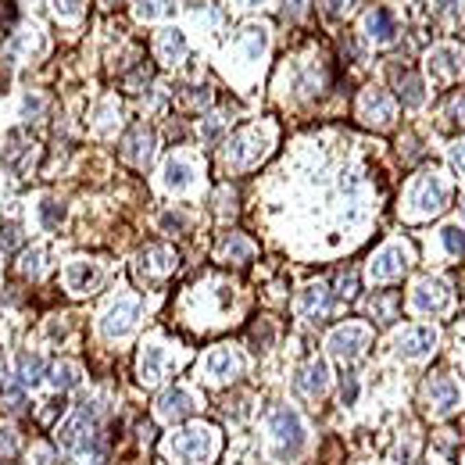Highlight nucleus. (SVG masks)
Listing matches in <instances>:
<instances>
[{"label": "nucleus", "mask_w": 465, "mask_h": 465, "mask_svg": "<svg viewBox=\"0 0 465 465\" xmlns=\"http://www.w3.org/2000/svg\"><path fill=\"white\" fill-rule=\"evenodd\" d=\"M333 304V297H329V290L323 283H315V286H308V290H301V297H297V312L301 315H315V312H326Z\"/></svg>", "instance_id": "5701e85b"}, {"label": "nucleus", "mask_w": 465, "mask_h": 465, "mask_svg": "<svg viewBox=\"0 0 465 465\" xmlns=\"http://www.w3.org/2000/svg\"><path fill=\"white\" fill-rule=\"evenodd\" d=\"M394 83H397V93H401V101H405L408 108L423 104V83H419V79H415L412 72H394Z\"/></svg>", "instance_id": "a878e982"}, {"label": "nucleus", "mask_w": 465, "mask_h": 465, "mask_svg": "<svg viewBox=\"0 0 465 465\" xmlns=\"http://www.w3.org/2000/svg\"><path fill=\"white\" fill-rule=\"evenodd\" d=\"M265 143H268V129H262V125H251V129L236 133V136L229 140V147L222 151V165H226V168H247V165H254V162H258V158L268 151Z\"/></svg>", "instance_id": "7ed1b4c3"}, {"label": "nucleus", "mask_w": 465, "mask_h": 465, "mask_svg": "<svg viewBox=\"0 0 465 465\" xmlns=\"http://www.w3.org/2000/svg\"><path fill=\"white\" fill-rule=\"evenodd\" d=\"M247 4H254V0H247Z\"/></svg>", "instance_id": "49530a36"}, {"label": "nucleus", "mask_w": 465, "mask_h": 465, "mask_svg": "<svg viewBox=\"0 0 465 465\" xmlns=\"http://www.w3.org/2000/svg\"><path fill=\"white\" fill-rule=\"evenodd\" d=\"M65 283H68V290H93V286L101 283V268L97 265H90V262H72L65 268Z\"/></svg>", "instance_id": "6ab92c4d"}, {"label": "nucleus", "mask_w": 465, "mask_h": 465, "mask_svg": "<svg viewBox=\"0 0 465 465\" xmlns=\"http://www.w3.org/2000/svg\"><path fill=\"white\" fill-rule=\"evenodd\" d=\"M58 444L65 447V451H86L93 444V405L90 401H83L79 415H72V419L58 429Z\"/></svg>", "instance_id": "39448f33"}, {"label": "nucleus", "mask_w": 465, "mask_h": 465, "mask_svg": "<svg viewBox=\"0 0 465 465\" xmlns=\"http://www.w3.org/2000/svg\"><path fill=\"white\" fill-rule=\"evenodd\" d=\"M336 286H340V290H336V294H340L344 301H351V297L358 294V276H355V272H344V276L336 279Z\"/></svg>", "instance_id": "c9c22d12"}, {"label": "nucleus", "mask_w": 465, "mask_h": 465, "mask_svg": "<svg viewBox=\"0 0 465 465\" xmlns=\"http://www.w3.org/2000/svg\"><path fill=\"white\" fill-rule=\"evenodd\" d=\"M394 308H397V297H373V315H379L383 323H387V318H394Z\"/></svg>", "instance_id": "72a5a7b5"}, {"label": "nucleus", "mask_w": 465, "mask_h": 465, "mask_svg": "<svg viewBox=\"0 0 465 465\" xmlns=\"http://www.w3.org/2000/svg\"><path fill=\"white\" fill-rule=\"evenodd\" d=\"M451 158H455V168L465 175V143H458V147L451 151Z\"/></svg>", "instance_id": "c03bdc74"}, {"label": "nucleus", "mask_w": 465, "mask_h": 465, "mask_svg": "<svg viewBox=\"0 0 465 465\" xmlns=\"http://www.w3.org/2000/svg\"><path fill=\"white\" fill-rule=\"evenodd\" d=\"M54 14L58 18H79L83 14V0H54Z\"/></svg>", "instance_id": "473e14b6"}, {"label": "nucleus", "mask_w": 465, "mask_h": 465, "mask_svg": "<svg viewBox=\"0 0 465 465\" xmlns=\"http://www.w3.org/2000/svg\"><path fill=\"white\" fill-rule=\"evenodd\" d=\"M14 451H18V437H14V429H0V455L11 458Z\"/></svg>", "instance_id": "ea45409f"}, {"label": "nucleus", "mask_w": 465, "mask_h": 465, "mask_svg": "<svg viewBox=\"0 0 465 465\" xmlns=\"http://www.w3.org/2000/svg\"><path fill=\"white\" fill-rule=\"evenodd\" d=\"M323 11L329 14V18H344V14L351 11V0H323Z\"/></svg>", "instance_id": "a19ab883"}, {"label": "nucleus", "mask_w": 465, "mask_h": 465, "mask_svg": "<svg viewBox=\"0 0 465 465\" xmlns=\"http://www.w3.org/2000/svg\"><path fill=\"white\" fill-rule=\"evenodd\" d=\"M22 244V226L18 222H8V226H0V247L4 251H14Z\"/></svg>", "instance_id": "c756f323"}, {"label": "nucleus", "mask_w": 465, "mask_h": 465, "mask_svg": "<svg viewBox=\"0 0 465 465\" xmlns=\"http://www.w3.org/2000/svg\"><path fill=\"white\" fill-rule=\"evenodd\" d=\"M40 108H43V101L33 97V93H25V101H22V118L33 122V115H40Z\"/></svg>", "instance_id": "79ce46f5"}, {"label": "nucleus", "mask_w": 465, "mask_h": 465, "mask_svg": "<svg viewBox=\"0 0 465 465\" xmlns=\"http://www.w3.org/2000/svg\"><path fill=\"white\" fill-rule=\"evenodd\" d=\"M426 68H429V75L437 79V83H451V79H458L465 72V51L455 47V43L433 47L429 58H426Z\"/></svg>", "instance_id": "423d86ee"}, {"label": "nucleus", "mask_w": 465, "mask_h": 465, "mask_svg": "<svg viewBox=\"0 0 465 465\" xmlns=\"http://www.w3.org/2000/svg\"><path fill=\"white\" fill-rule=\"evenodd\" d=\"M61 215H65V208H61L58 201H43V204H40V218H43L47 229H54L58 222H61Z\"/></svg>", "instance_id": "7c9ffc66"}, {"label": "nucleus", "mask_w": 465, "mask_h": 465, "mask_svg": "<svg viewBox=\"0 0 465 465\" xmlns=\"http://www.w3.org/2000/svg\"><path fill=\"white\" fill-rule=\"evenodd\" d=\"M426 405L433 415H447L455 405H458V387H455V379H447V376H437V379H429L426 383Z\"/></svg>", "instance_id": "dca6fc26"}, {"label": "nucleus", "mask_w": 465, "mask_h": 465, "mask_svg": "<svg viewBox=\"0 0 465 465\" xmlns=\"http://www.w3.org/2000/svg\"><path fill=\"white\" fill-rule=\"evenodd\" d=\"M365 344H368V329H365V326H358V323L336 326V329L329 333V351H333L336 358H344V362L358 358Z\"/></svg>", "instance_id": "1a4fd4ad"}, {"label": "nucleus", "mask_w": 465, "mask_h": 465, "mask_svg": "<svg viewBox=\"0 0 465 465\" xmlns=\"http://www.w3.org/2000/svg\"><path fill=\"white\" fill-rule=\"evenodd\" d=\"M365 29L376 43H387V40H394V14L387 8H373L365 14Z\"/></svg>", "instance_id": "aec40b11"}, {"label": "nucleus", "mask_w": 465, "mask_h": 465, "mask_svg": "<svg viewBox=\"0 0 465 465\" xmlns=\"http://www.w3.org/2000/svg\"><path fill=\"white\" fill-rule=\"evenodd\" d=\"M440 240H444V247L451 251V254H462V251H465V229H462V226H444V229H440Z\"/></svg>", "instance_id": "c85d7f7f"}, {"label": "nucleus", "mask_w": 465, "mask_h": 465, "mask_svg": "<svg viewBox=\"0 0 465 465\" xmlns=\"http://www.w3.org/2000/svg\"><path fill=\"white\" fill-rule=\"evenodd\" d=\"M251 254H254L251 240H244L240 233H226V236H222V247H218V258H222V262L244 265V262H251Z\"/></svg>", "instance_id": "412c9836"}, {"label": "nucleus", "mask_w": 465, "mask_h": 465, "mask_svg": "<svg viewBox=\"0 0 465 465\" xmlns=\"http://www.w3.org/2000/svg\"><path fill=\"white\" fill-rule=\"evenodd\" d=\"M447 115L455 118V125H462V129H465V90L451 97V104H447Z\"/></svg>", "instance_id": "e433bc0d"}, {"label": "nucleus", "mask_w": 465, "mask_h": 465, "mask_svg": "<svg viewBox=\"0 0 465 465\" xmlns=\"http://www.w3.org/2000/svg\"><path fill=\"white\" fill-rule=\"evenodd\" d=\"M272 437H276V458L279 462H290L301 455V447H304V426H301V415L294 408H276L272 412Z\"/></svg>", "instance_id": "20e7f679"}, {"label": "nucleus", "mask_w": 465, "mask_h": 465, "mask_svg": "<svg viewBox=\"0 0 465 465\" xmlns=\"http://www.w3.org/2000/svg\"><path fill=\"white\" fill-rule=\"evenodd\" d=\"M329 387V368L323 358H312L308 365H301L297 368V376H294V390L304 394V397H318V394H326Z\"/></svg>", "instance_id": "f8f14e48"}, {"label": "nucleus", "mask_w": 465, "mask_h": 465, "mask_svg": "<svg viewBox=\"0 0 465 465\" xmlns=\"http://www.w3.org/2000/svg\"><path fill=\"white\" fill-rule=\"evenodd\" d=\"M447 197H451V186L444 183V175L433 168V172H419L408 186V208L405 212L412 218H426V215H437L447 208Z\"/></svg>", "instance_id": "f03ea898"}, {"label": "nucleus", "mask_w": 465, "mask_h": 465, "mask_svg": "<svg viewBox=\"0 0 465 465\" xmlns=\"http://www.w3.org/2000/svg\"><path fill=\"white\" fill-rule=\"evenodd\" d=\"M18 379L22 383H40L43 379V358L40 355H18Z\"/></svg>", "instance_id": "cd10ccee"}, {"label": "nucleus", "mask_w": 465, "mask_h": 465, "mask_svg": "<svg viewBox=\"0 0 465 465\" xmlns=\"http://www.w3.org/2000/svg\"><path fill=\"white\" fill-rule=\"evenodd\" d=\"M251 344H254V351H265L268 344H272V326L268 323H258L251 329Z\"/></svg>", "instance_id": "f704fd0d"}, {"label": "nucleus", "mask_w": 465, "mask_h": 465, "mask_svg": "<svg viewBox=\"0 0 465 465\" xmlns=\"http://www.w3.org/2000/svg\"><path fill=\"white\" fill-rule=\"evenodd\" d=\"M190 412H194V397L186 390H165L162 401H158V415L162 419H186Z\"/></svg>", "instance_id": "a211bd4d"}, {"label": "nucleus", "mask_w": 465, "mask_h": 465, "mask_svg": "<svg viewBox=\"0 0 465 465\" xmlns=\"http://www.w3.org/2000/svg\"><path fill=\"white\" fill-rule=\"evenodd\" d=\"M433 347H437V333L429 326H412L397 336V355L401 358H426Z\"/></svg>", "instance_id": "ddd939ff"}, {"label": "nucleus", "mask_w": 465, "mask_h": 465, "mask_svg": "<svg viewBox=\"0 0 465 465\" xmlns=\"http://www.w3.org/2000/svg\"><path fill=\"white\" fill-rule=\"evenodd\" d=\"M0 397L11 401V408H22L25 405V394H22V387L14 379H0Z\"/></svg>", "instance_id": "2f4dec72"}, {"label": "nucleus", "mask_w": 465, "mask_h": 465, "mask_svg": "<svg viewBox=\"0 0 465 465\" xmlns=\"http://www.w3.org/2000/svg\"><path fill=\"white\" fill-rule=\"evenodd\" d=\"M172 268H175V251H172V247H162V244H151L147 251L140 254L136 276H140V279H147V283H154V279L168 276Z\"/></svg>", "instance_id": "9d476101"}, {"label": "nucleus", "mask_w": 465, "mask_h": 465, "mask_svg": "<svg viewBox=\"0 0 465 465\" xmlns=\"http://www.w3.org/2000/svg\"><path fill=\"white\" fill-rule=\"evenodd\" d=\"M158 54H162V61H168V65L183 61V58H186V40H183V33H175V29H162V33H158Z\"/></svg>", "instance_id": "4be33fe9"}, {"label": "nucleus", "mask_w": 465, "mask_h": 465, "mask_svg": "<svg viewBox=\"0 0 465 465\" xmlns=\"http://www.w3.org/2000/svg\"><path fill=\"white\" fill-rule=\"evenodd\" d=\"M405 272H408V251L397 247V244L383 247L376 258L368 262V279L373 283H390L397 276H405Z\"/></svg>", "instance_id": "6e6552de"}, {"label": "nucleus", "mask_w": 465, "mask_h": 465, "mask_svg": "<svg viewBox=\"0 0 465 465\" xmlns=\"http://www.w3.org/2000/svg\"><path fill=\"white\" fill-rule=\"evenodd\" d=\"M204 373L212 379H229L240 373V358L233 355V347H215L212 355L204 358Z\"/></svg>", "instance_id": "f3484780"}, {"label": "nucleus", "mask_w": 465, "mask_h": 465, "mask_svg": "<svg viewBox=\"0 0 465 465\" xmlns=\"http://www.w3.org/2000/svg\"><path fill=\"white\" fill-rule=\"evenodd\" d=\"M122 154H125V162H133V165H147L151 154H154V133L143 122L133 125L122 140Z\"/></svg>", "instance_id": "4468645a"}, {"label": "nucleus", "mask_w": 465, "mask_h": 465, "mask_svg": "<svg viewBox=\"0 0 465 465\" xmlns=\"http://www.w3.org/2000/svg\"><path fill=\"white\" fill-rule=\"evenodd\" d=\"M165 455L175 465H194V462H212L218 455V433L212 426H186L172 433L165 440Z\"/></svg>", "instance_id": "f257e3e1"}, {"label": "nucleus", "mask_w": 465, "mask_h": 465, "mask_svg": "<svg viewBox=\"0 0 465 465\" xmlns=\"http://www.w3.org/2000/svg\"><path fill=\"white\" fill-rule=\"evenodd\" d=\"M190 183H194V165L183 162V158H172V162L165 165V186L168 190H186Z\"/></svg>", "instance_id": "393cba45"}, {"label": "nucleus", "mask_w": 465, "mask_h": 465, "mask_svg": "<svg viewBox=\"0 0 465 465\" xmlns=\"http://www.w3.org/2000/svg\"><path fill=\"white\" fill-rule=\"evenodd\" d=\"M304 11V0H286V18H301Z\"/></svg>", "instance_id": "a18cd8bd"}, {"label": "nucleus", "mask_w": 465, "mask_h": 465, "mask_svg": "<svg viewBox=\"0 0 465 465\" xmlns=\"http://www.w3.org/2000/svg\"><path fill=\"white\" fill-rule=\"evenodd\" d=\"M358 118L365 125H390L394 122V101H390V93L387 90H376V86H368L362 90V97H358Z\"/></svg>", "instance_id": "0eeeda50"}, {"label": "nucleus", "mask_w": 465, "mask_h": 465, "mask_svg": "<svg viewBox=\"0 0 465 465\" xmlns=\"http://www.w3.org/2000/svg\"><path fill=\"white\" fill-rule=\"evenodd\" d=\"M447 301H451V290H447L444 279H423L412 290V308L415 312H444Z\"/></svg>", "instance_id": "9b49d317"}, {"label": "nucleus", "mask_w": 465, "mask_h": 465, "mask_svg": "<svg viewBox=\"0 0 465 465\" xmlns=\"http://www.w3.org/2000/svg\"><path fill=\"white\" fill-rule=\"evenodd\" d=\"M340 397H344V405H355V397H358V379L355 376H344V390H340Z\"/></svg>", "instance_id": "37998d69"}, {"label": "nucleus", "mask_w": 465, "mask_h": 465, "mask_svg": "<svg viewBox=\"0 0 465 465\" xmlns=\"http://www.w3.org/2000/svg\"><path fill=\"white\" fill-rule=\"evenodd\" d=\"M158 11H162V0H136V18H158Z\"/></svg>", "instance_id": "58836bf2"}, {"label": "nucleus", "mask_w": 465, "mask_h": 465, "mask_svg": "<svg viewBox=\"0 0 465 465\" xmlns=\"http://www.w3.org/2000/svg\"><path fill=\"white\" fill-rule=\"evenodd\" d=\"M136 315H140V304H136V301H129V297L118 301L115 308L108 312L104 326H101V329H104V336H108V340H115V336H125V333H129V329L136 326Z\"/></svg>", "instance_id": "2eb2a0df"}, {"label": "nucleus", "mask_w": 465, "mask_h": 465, "mask_svg": "<svg viewBox=\"0 0 465 465\" xmlns=\"http://www.w3.org/2000/svg\"><path fill=\"white\" fill-rule=\"evenodd\" d=\"M22 272H25V276H40V272H43V251H29L22 258Z\"/></svg>", "instance_id": "4c0bfd02"}, {"label": "nucleus", "mask_w": 465, "mask_h": 465, "mask_svg": "<svg viewBox=\"0 0 465 465\" xmlns=\"http://www.w3.org/2000/svg\"><path fill=\"white\" fill-rule=\"evenodd\" d=\"M79 365H72V362H65V365H54V373H51V383H54V390H72V387H79Z\"/></svg>", "instance_id": "bb28decb"}, {"label": "nucleus", "mask_w": 465, "mask_h": 465, "mask_svg": "<svg viewBox=\"0 0 465 465\" xmlns=\"http://www.w3.org/2000/svg\"><path fill=\"white\" fill-rule=\"evenodd\" d=\"M162 365H165V351L162 347H143V355H140V379L143 383H158L162 379Z\"/></svg>", "instance_id": "b1692460"}]
</instances>
